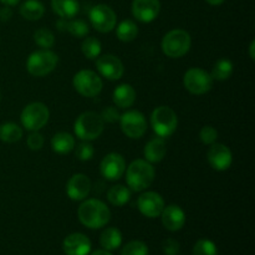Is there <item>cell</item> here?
I'll return each mask as SVG.
<instances>
[{
    "label": "cell",
    "mask_w": 255,
    "mask_h": 255,
    "mask_svg": "<svg viewBox=\"0 0 255 255\" xmlns=\"http://www.w3.org/2000/svg\"><path fill=\"white\" fill-rule=\"evenodd\" d=\"M95 154V148L89 141H84L80 144H77L76 148H75V156L77 157V159L80 161H90V159L94 157Z\"/></svg>",
    "instance_id": "e575fe53"
},
{
    "label": "cell",
    "mask_w": 255,
    "mask_h": 255,
    "mask_svg": "<svg viewBox=\"0 0 255 255\" xmlns=\"http://www.w3.org/2000/svg\"><path fill=\"white\" fill-rule=\"evenodd\" d=\"M107 199L115 207H122L131 199V189L122 184L112 186L107 191Z\"/></svg>",
    "instance_id": "484cf974"
},
{
    "label": "cell",
    "mask_w": 255,
    "mask_h": 255,
    "mask_svg": "<svg viewBox=\"0 0 255 255\" xmlns=\"http://www.w3.org/2000/svg\"><path fill=\"white\" fill-rule=\"evenodd\" d=\"M136 90L129 84H121L114 90V102L119 109H129L136 101Z\"/></svg>",
    "instance_id": "44dd1931"
},
{
    "label": "cell",
    "mask_w": 255,
    "mask_h": 255,
    "mask_svg": "<svg viewBox=\"0 0 255 255\" xmlns=\"http://www.w3.org/2000/svg\"><path fill=\"white\" fill-rule=\"evenodd\" d=\"M45 14V6L40 0H26L20 6V15L30 21L40 20Z\"/></svg>",
    "instance_id": "cb8c5ba5"
},
{
    "label": "cell",
    "mask_w": 255,
    "mask_h": 255,
    "mask_svg": "<svg viewBox=\"0 0 255 255\" xmlns=\"http://www.w3.org/2000/svg\"><path fill=\"white\" fill-rule=\"evenodd\" d=\"M207 2H208L209 5H214V6H217V5H222L223 4L226 0H206Z\"/></svg>",
    "instance_id": "7bdbcfd3"
},
{
    "label": "cell",
    "mask_w": 255,
    "mask_h": 255,
    "mask_svg": "<svg viewBox=\"0 0 255 255\" xmlns=\"http://www.w3.org/2000/svg\"><path fill=\"white\" fill-rule=\"evenodd\" d=\"M80 222L90 229H100L111 219V211L106 203L96 198L84 199L77 209Z\"/></svg>",
    "instance_id": "6da1fadb"
},
{
    "label": "cell",
    "mask_w": 255,
    "mask_h": 255,
    "mask_svg": "<svg viewBox=\"0 0 255 255\" xmlns=\"http://www.w3.org/2000/svg\"><path fill=\"white\" fill-rule=\"evenodd\" d=\"M100 244L105 251H115L122 244V234L115 227L106 228L100 236Z\"/></svg>",
    "instance_id": "d4e9b609"
},
{
    "label": "cell",
    "mask_w": 255,
    "mask_h": 255,
    "mask_svg": "<svg viewBox=\"0 0 255 255\" xmlns=\"http://www.w3.org/2000/svg\"><path fill=\"white\" fill-rule=\"evenodd\" d=\"M192 39L189 32L183 29H174L167 32L161 42V49L166 56L179 59L189 51Z\"/></svg>",
    "instance_id": "277c9868"
},
{
    "label": "cell",
    "mask_w": 255,
    "mask_h": 255,
    "mask_svg": "<svg viewBox=\"0 0 255 255\" xmlns=\"http://www.w3.org/2000/svg\"><path fill=\"white\" fill-rule=\"evenodd\" d=\"M151 126L154 133L162 138L172 136L178 126L177 114L168 106H159L151 115Z\"/></svg>",
    "instance_id": "8992f818"
},
{
    "label": "cell",
    "mask_w": 255,
    "mask_h": 255,
    "mask_svg": "<svg viewBox=\"0 0 255 255\" xmlns=\"http://www.w3.org/2000/svg\"><path fill=\"white\" fill-rule=\"evenodd\" d=\"M126 171V161L120 153L112 152L106 154L100 163V172L107 181H117Z\"/></svg>",
    "instance_id": "7c38bea8"
},
{
    "label": "cell",
    "mask_w": 255,
    "mask_h": 255,
    "mask_svg": "<svg viewBox=\"0 0 255 255\" xmlns=\"http://www.w3.org/2000/svg\"><path fill=\"white\" fill-rule=\"evenodd\" d=\"M34 41L42 49H51L55 44V35L46 27H40L34 32Z\"/></svg>",
    "instance_id": "1f68e13d"
},
{
    "label": "cell",
    "mask_w": 255,
    "mask_h": 255,
    "mask_svg": "<svg viewBox=\"0 0 255 255\" xmlns=\"http://www.w3.org/2000/svg\"><path fill=\"white\" fill-rule=\"evenodd\" d=\"M57 25H62L64 27H61V30L69 31L72 36L76 37H85L90 31L89 25L86 24V21L81 19H70V21H66V19H61V21L57 22Z\"/></svg>",
    "instance_id": "f1b7e54d"
},
{
    "label": "cell",
    "mask_w": 255,
    "mask_h": 255,
    "mask_svg": "<svg viewBox=\"0 0 255 255\" xmlns=\"http://www.w3.org/2000/svg\"><path fill=\"white\" fill-rule=\"evenodd\" d=\"M126 182L129 189L133 192H143L154 181V168L146 159H136L132 162L126 171Z\"/></svg>",
    "instance_id": "7a4b0ae2"
},
{
    "label": "cell",
    "mask_w": 255,
    "mask_h": 255,
    "mask_svg": "<svg viewBox=\"0 0 255 255\" xmlns=\"http://www.w3.org/2000/svg\"><path fill=\"white\" fill-rule=\"evenodd\" d=\"M213 81L211 74L199 67L187 70L183 76V85L188 92L193 95H204L212 89Z\"/></svg>",
    "instance_id": "9c48e42d"
},
{
    "label": "cell",
    "mask_w": 255,
    "mask_h": 255,
    "mask_svg": "<svg viewBox=\"0 0 255 255\" xmlns=\"http://www.w3.org/2000/svg\"><path fill=\"white\" fill-rule=\"evenodd\" d=\"M162 248H163V253L166 255H177L179 253L181 246H179V243L176 239L168 238L163 242Z\"/></svg>",
    "instance_id": "f35d334b"
},
{
    "label": "cell",
    "mask_w": 255,
    "mask_h": 255,
    "mask_svg": "<svg viewBox=\"0 0 255 255\" xmlns=\"http://www.w3.org/2000/svg\"><path fill=\"white\" fill-rule=\"evenodd\" d=\"M12 16V11L10 9V6H5L2 9H0V19L2 21H6V20H10V17Z\"/></svg>",
    "instance_id": "ab89813d"
},
{
    "label": "cell",
    "mask_w": 255,
    "mask_h": 255,
    "mask_svg": "<svg viewBox=\"0 0 255 255\" xmlns=\"http://www.w3.org/2000/svg\"><path fill=\"white\" fill-rule=\"evenodd\" d=\"M131 10L136 20L148 24L158 17L161 11V2L159 0H133Z\"/></svg>",
    "instance_id": "9a60e30c"
},
{
    "label": "cell",
    "mask_w": 255,
    "mask_h": 255,
    "mask_svg": "<svg viewBox=\"0 0 255 255\" xmlns=\"http://www.w3.org/2000/svg\"><path fill=\"white\" fill-rule=\"evenodd\" d=\"M96 69L102 77L110 80V81L120 80L124 76L125 72V67L121 60L111 54H106L97 57Z\"/></svg>",
    "instance_id": "4fadbf2b"
},
{
    "label": "cell",
    "mask_w": 255,
    "mask_h": 255,
    "mask_svg": "<svg viewBox=\"0 0 255 255\" xmlns=\"http://www.w3.org/2000/svg\"><path fill=\"white\" fill-rule=\"evenodd\" d=\"M137 207L141 214L147 218H157L161 216L164 206L162 196L157 192H144L137 199Z\"/></svg>",
    "instance_id": "5bb4252c"
},
{
    "label": "cell",
    "mask_w": 255,
    "mask_h": 255,
    "mask_svg": "<svg viewBox=\"0 0 255 255\" xmlns=\"http://www.w3.org/2000/svg\"><path fill=\"white\" fill-rule=\"evenodd\" d=\"M52 11L61 19L70 20L77 15L80 10L79 0H51Z\"/></svg>",
    "instance_id": "7402d4cb"
},
{
    "label": "cell",
    "mask_w": 255,
    "mask_h": 255,
    "mask_svg": "<svg viewBox=\"0 0 255 255\" xmlns=\"http://www.w3.org/2000/svg\"><path fill=\"white\" fill-rule=\"evenodd\" d=\"M193 255H218V249L209 239H199L193 247Z\"/></svg>",
    "instance_id": "d6a6232c"
},
{
    "label": "cell",
    "mask_w": 255,
    "mask_h": 255,
    "mask_svg": "<svg viewBox=\"0 0 255 255\" xmlns=\"http://www.w3.org/2000/svg\"><path fill=\"white\" fill-rule=\"evenodd\" d=\"M121 255H148V247L141 241H132L122 248Z\"/></svg>",
    "instance_id": "836d02e7"
},
{
    "label": "cell",
    "mask_w": 255,
    "mask_h": 255,
    "mask_svg": "<svg viewBox=\"0 0 255 255\" xmlns=\"http://www.w3.org/2000/svg\"><path fill=\"white\" fill-rule=\"evenodd\" d=\"M90 22L96 31L110 32L115 29L117 22V15L111 6L106 4H97L89 14Z\"/></svg>",
    "instance_id": "30bf717a"
},
{
    "label": "cell",
    "mask_w": 255,
    "mask_h": 255,
    "mask_svg": "<svg viewBox=\"0 0 255 255\" xmlns=\"http://www.w3.org/2000/svg\"><path fill=\"white\" fill-rule=\"evenodd\" d=\"M162 224L169 232H177L183 228L186 223V213L183 209L177 204H169L164 207L161 216Z\"/></svg>",
    "instance_id": "ac0fdd59"
},
{
    "label": "cell",
    "mask_w": 255,
    "mask_h": 255,
    "mask_svg": "<svg viewBox=\"0 0 255 255\" xmlns=\"http://www.w3.org/2000/svg\"><path fill=\"white\" fill-rule=\"evenodd\" d=\"M0 100H1V94H0Z\"/></svg>",
    "instance_id": "f6af8a7d"
},
{
    "label": "cell",
    "mask_w": 255,
    "mask_h": 255,
    "mask_svg": "<svg viewBox=\"0 0 255 255\" xmlns=\"http://www.w3.org/2000/svg\"><path fill=\"white\" fill-rule=\"evenodd\" d=\"M91 255H112L111 253H110L109 251H96V252H94V253H92Z\"/></svg>",
    "instance_id": "ee69618b"
},
{
    "label": "cell",
    "mask_w": 255,
    "mask_h": 255,
    "mask_svg": "<svg viewBox=\"0 0 255 255\" xmlns=\"http://www.w3.org/2000/svg\"><path fill=\"white\" fill-rule=\"evenodd\" d=\"M120 125H121L122 132L132 139L141 138L147 131L146 117L142 112L136 111V110H131L121 115Z\"/></svg>",
    "instance_id": "8fae6325"
},
{
    "label": "cell",
    "mask_w": 255,
    "mask_h": 255,
    "mask_svg": "<svg viewBox=\"0 0 255 255\" xmlns=\"http://www.w3.org/2000/svg\"><path fill=\"white\" fill-rule=\"evenodd\" d=\"M52 151L59 154L70 153L75 148V138L69 132H59L51 138Z\"/></svg>",
    "instance_id": "603a6c76"
},
{
    "label": "cell",
    "mask_w": 255,
    "mask_h": 255,
    "mask_svg": "<svg viewBox=\"0 0 255 255\" xmlns=\"http://www.w3.org/2000/svg\"><path fill=\"white\" fill-rule=\"evenodd\" d=\"M59 64V56L51 50H37L29 55L26 61V70L35 77H42L51 74Z\"/></svg>",
    "instance_id": "5b68a950"
},
{
    "label": "cell",
    "mask_w": 255,
    "mask_h": 255,
    "mask_svg": "<svg viewBox=\"0 0 255 255\" xmlns=\"http://www.w3.org/2000/svg\"><path fill=\"white\" fill-rule=\"evenodd\" d=\"M22 128L14 122L0 125V139L5 143H15L22 138Z\"/></svg>",
    "instance_id": "83f0119b"
},
{
    "label": "cell",
    "mask_w": 255,
    "mask_h": 255,
    "mask_svg": "<svg viewBox=\"0 0 255 255\" xmlns=\"http://www.w3.org/2000/svg\"><path fill=\"white\" fill-rule=\"evenodd\" d=\"M105 121L97 112L87 111L80 115L74 124L75 134L82 141H94L102 134Z\"/></svg>",
    "instance_id": "3957f363"
},
{
    "label": "cell",
    "mask_w": 255,
    "mask_h": 255,
    "mask_svg": "<svg viewBox=\"0 0 255 255\" xmlns=\"http://www.w3.org/2000/svg\"><path fill=\"white\" fill-rule=\"evenodd\" d=\"M199 138L204 144H213L218 138V132L214 127L207 125V126L202 127L201 132H199Z\"/></svg>",
    "instance_id": "d590c367"
},
{
    "label": "cell",
    "mask_w": 255,
    "mask_h": 255,
    "mask_svg": "<svg viewBox=\"0 0 255 255\" xmlns=\"http://www.w3.org/2000/svg\"><path fill=\"white\" fill-rule=\"evenodd\" d=\"M49 119L50 111L46 105L42 104V102L29 104L24 107L21 116H20L22 127L30 132L41 129L49 122Z\"/></svg>",
    "instance_id": "52a82bcc"
},
{
    "label": "cell",
    "mask_w": 255,
    "mask_h": 255,
    "mask_svg": "<svg viewBox=\"0 0 255 255\" xmlns=\"http://www.w3.org/2000/svg\"><path fill=\"white\" fill-rule=\"evenodd\" d=\"M207 159L213 169L219 172L227 171L233 163V154L228 146L223 143H213L211 144Z\"/></svg>",
    "instance_id": "2e32d148"
},
{
    "label": "cell",
    "mask_w": 255,
    "mask_h": 255,
    "mask_svg": "<svg viewBox=\"0 0 255 255\" xmlns=\"http://www.w3.org/2000/svg\"><path fill=\"white\" fill-rule=\"evenodd\" d=\"M254 50H255V41L251 42V45H249V56H251L252 60H255V54H254Z\"/></svg>",
    "instance_id": "b9f144b4"
},
{
    "label": "cell",
    "mask_w": 255,
    "mask_h": 255,
    "mask_svg": "<svg viewBox=\"0 0 255 255\" xmlns=\"http://www.w3.org/2000/svg\"><path fill=\"white\" fill-rule=\"evenodd\" d=\"M91 187V181L86 174L76 173L67 181L66 193L71 201H84L89 197Z\"/></svg>",
    "instance_id": "e0dca14e"
},
{
    "label": "cell",
    "mask_w": 255,
    "mask_h": 255,
    "mask_svg": "<svg viewBox=\"0 0 255 255\" xmlns=\"http://www.w3.org/2000/svg\"><path fill=\"white\" fill-rule=\"evenodd\" d=\"M26 143L31 151H40L44 146V137L41 133H39V131H34L29 134Z\"/></svg>",
    "instance_id": "8d00e7d4"
},
{
    "label": "cell",
    "mask_w": 255,
    "mask_h": 255,
    "mask_svg": "<svg viewBox=\"0 0 255 255\" xmlns=\"http://www.w3.org/2000/svg\"><path fill=\"white\" fill-rule=\"evenodd\" d=\"M75 90L84 97H96L102 91L104 82L100 75L91 70H81L72 79Z\"/></svg>",
    "instance_id": "ba28073f"
},
{
    "label": "cell",
    "mask_w": 255,
    "mask_h": 255,
    "mask_svg": "<svg viewBox=\"0 0 255 255\" xmlns=\"http://www.w3.org/2000/svg\"><path fill=\"white\" fill-rule=\"evenodd\" d=\"M101 117L105 122H109V124H115V122L120 121V117H121V115H120L119 110H117L115 106H107L102 110Z\"/></svg>",
    "instance_id": "74e56055"
},
{
    "label": "cell",
    "mask_w": 255,
    "mask_h": 255,
    "mask_svg": "<svg viewBox=\"0 0 255 255\" xmlns=\"http://www.w3.org/2000/svg\"><path fill=\"white\" fill-rule=\"evenodd\" d=\"M233 62L228 59H221L214 64L213 69H212L211 76L213 80L217 81H226L233 74Z\"/></svg>",
    "instance_id": "f546056e"
},
{
    "label": "cell",
    "mask_w": 255,
    "mask_h": 255,
    "mask_svg": "<svg viewBox=\"0 0 255 255\" xmlns=\"http://www.w3.org/2000/svg\"><path fill=\"white\" fill-rule=\"evenodd\" d=\"M138 35V26L133 20L126 19L120 22L116 27V36L122 42H131Z\"/></svg>",
    "instance_id": "4316f807"
},
{
    "label": "cell",
    "mask_w": 255,
    "mask_h": 255,
    "mask_svg": "<svg viewBox=\"0 0 255 255\" xmlns=\"http://www.w3.org/2000/svg\"><path fill=\"white\" fill-rule=\"evenodd\" d=\"M101 42H100V40L96 39V37L90 36L84 39V41H82L81 51L86 59H97V57L100 56V54H101Z\"/></svg>",
    "instance_id": "4dcf8cb0"
},
{
    "label": "cell",
    "mask_w": 255,
    "mask_h": 255,
    "mask_svg": "<svg viewBox=\"0 0 255 255\" xmlns=\"http://www.w3.org/2000/svg\"><path fill=\"white\" fill-rule=\"evenodd\" d=\"M62 248L66 255H89L91 252V242L82 233H72L64 239Z\"/></svg>",
    "instance_id": "d6986e66"
},
{
    "label": "cell",
    "mask_w": 255,
    "mask_h": 255,
    "mask_svg": "<svg viewBox=\"0 0 255 255\" xmlns=\"http://www.w3.org/2000/svg\"><path fill=\"white\" fill-rule=\"evenodd\" d=\"M166 142H164L162 137H153L152 139H149L143 149L144 159L149 162V163H158V162H161L166 157Z\"/></svg>",
    "instance_id": "ffe728a7"
},
{
    "label": "cell",
    "mask_w": 255,
    "mask_h": 255,
    "mask_svg": "<svg viewBox=\"0 0 255 255\" xmlns=\"http://www.w3.org/2000/svg\"><path fill=\"white\" fill-rule=\"evenodd\" d=\"M1 4H4L5 6H15L16 4H19L20 0H0Z\"/></svg>",
    "instance_id": "60d3db41"
}]
</instances>
